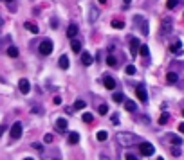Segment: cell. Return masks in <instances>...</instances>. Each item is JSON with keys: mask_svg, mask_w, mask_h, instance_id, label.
I'll list each match as a JSON object with an SVG mask.
<instances>
[{"mask_svg": "<svg viewBox=\"0 0 184 160\" xmlns=\"http://www.w3.org/2000/svg\"><path fill=\"white\" fill-rule=\"evenodd\" d=\"M118 142L123 146V148H130V146L137 144L139 138L135 137L134 133H118Z\"/></svg>", "mask_w": 184, "mask_h": 160, "instance_id": "cell-1", "label": "cell"}, {"mask_svg": "<svg viewBox=\"0 0 184 160\" xmlns=\"http://www.w3.org/2000/svg\"><path fill=\"white\" fill-rule=\"evenodd\" d=\"M135 25L141 29V32H143L145 36L150 34V32H148V22H146V18H145V16H141V15L135 16Z\"/></svg>", "mask_w": 184, "mask_h": 160, "instance_id": "cell-2", "label": "cell"}, {"mask_svg": "<svg viewBox=\"0 0 184 160\" xmlns=\"http://www.w3.org/2000/svg\"><path fill=\"white\" fill-rule=\"evenodd\" d=\"M139 151L141 155H145V157H152L155 153V148L150 142H139Z\"/></svg>", "mask_w": 184, "mask_h": 160, "instance_id": "cell-3", "label": "cell"}, {"mask_svg": "<svg viewBox=\"0 0 184 160\" xmlns=\"http://www.w3.org/2000/svg\"><path fill=\"white\" fill-rule=\"evenodd\" d=\"M171 29H173V22H171V18H162V22H161V34H162V36H166V34L171 32Z\"/></svg>", "mask_w": 184, "mask_h": 160, "instance_id": "cell-4", "label": "cell"}, {"mask_svg": "<svg viewBox=\"0 0 184 160\" xmlns=\"http://www.w3.org/2000/svg\"><path fill=\"white\" fill-rule=\"evenodd\" d=\"M51 52H52V42H51V40H44V42L40 43V54L49 56Z\"/></svg>", "mask_w": 184, "mask_h": 160, "instance_id": "cell-5", "label": "cell"}, {"mask_svg": "<svg viewBox=\"0 0 184 160\" xmlns=\"http://www.w3.org/2000/svg\"><path fill=\"white\" fill-rule=\"evenodd\" d=\"M22 137V122H15L11 126V138H20Z\"/></svg>", "mask_w": 184, "mask_h": 160, "instance_id": "cell-6", "label": "cell"}, {"mask_svg": "<svg viewBox=\"0 0 184 160\" xmlns=\"http://www.w3.org/2000/svg\"><path fill=\"white\" fill-rule=\"evenodd\" d=\"M135 95H137V99H141V102H146L148 95H146V90H145L143 85H137V88H135Z\"/></svg>", "mask_w": 184, "mask_h": 160, "instance_id": "cell-7", "label": "cell"}, {"mask_svg": "<svg viewBox=\"0 0 184 160\" xmlns=\"http://www.w3.org/2000/svg\"><path fill=\"white\" fill-rule=\"evenodd\" d=\"M18 88H20V92H22V94H29L31 83L27 79H20V81H18Z\"/></svg>", "mask_w": 184, "mask_h": 160, "instance_id": "cell-8", "label": "cell"}, {"mask_svg": "<svg viewBox=\"0 0 184 160\" xmlns=\"http://www.w3.org/2000/svg\"><path fill=\"white\" fill-rule=\"evenodd\" d=\"M139 47H141L139 40H137V38H130V52H132V56H135V54H137Z\"/></svg>", "mask_w": 184, "mask_h": 160, "instance_id": "cell-9", "label": "cell"}, {"mask_svg": "<svg viewBox=\"0 0 184 160\" xmlns=\"http://www.w3.org/2000/svg\"><path fill=\"white\" fill-rule=\"evenodd\" d=\"M103 85H105V88H107V90H114V88H116V81H114V78L107 76V78L103 79Z\"/></svg>", "mask_w": 184, "mask_h": 160, "instance_id": "cell-10", "label": "cell"}, {"mask_svg": "<svg viewBox=\"0 0 184 160\" xmlns=\"http://www.w3.org/2000/svg\"><path fill=\"white\" fill-rule=\"evenodd\" d=\"M76 34H78V25H76V23H71L69 29H67V36L72 38V40H76Z\"/></svg>", "mask_w": 184, "mask_h": 160, "instance_id": "cell-11", "label": "cell"}, {"mask_svg": "<svg viewBox=\"0 0 184 160\" xmlns=\"http://www.w3.org/2000/svg\"><path fill=\"white\" fill-rule=\"evenodd\" d=\"M181 47H182V45H181V40H175L173 43L170 45V51L173 52V54H181V52H182V49H181Z\"/></svg>", "mask_w": 184, "mask_h": 160, "instance_id": "cell-12", "label": "cell"}, {"mask_svg": "<svg viewBox=\"0 0 184 160\" xmlns=\"http://www.w3.org/2000/svg\"><path fill=\"white\" fill-rule=\"evenodd\" d=\"M67 126H69V122H67V119H56V128H58L60 131H65L67 130Z\"/></svg>", "mask_w": 184, "mask_h": 160, "instance_id": "cell-13", "label": "cell"}, {"mask_svg": "<svg viewBox=\"0 0 184 160\" xmlns=\"http://www.w3.org/2000/svg\"><path fill=\"white\" fill-rule=\"evenodd\" d=\"M81 63H83V65H85V67L92 65V56H90V54H88L87 51H85V52H83V54H81Z\"/></svg>", "mask_w": 184, "mask_h": 160, "instance_id": "cell-14", "label": "cell"}, {"mask_svg": "<svg viewBox=\"0 0 184 160\" xmlns=\"http://www.w3.org/2000/svg\"><path fill=\"white\" fill-rule=\"evenodd\" d=\"M97 16H99V11H97V8H90V13H88V20L94 23L97 20Z\"/></svg>", "mask_w": 184, "mask_h": 160, "instance_id": "cell-15", "label": "cell"}, {"mask_svg": "<svg viewBox=\"0 0 184 160\" xmlns=\"http://www.w3.org/2000/svg\"><path fill=\"white\" fill-rule=\"evenodd\" d=\"M170 142L173 146H181L182 144V138L179 137V135H175V133H171V135H170Z\"/></svg>", "mask_w": 184, "mask_h": 160, "instance_id": "cell-16", "label": "cell"}, {"mask_svg": "<svg viewBox=\"0 0 184 160\" xmlns=\"http://www.w3.org/2000/svg\"><path fill=\"white\" fill-rule=\"evenodd\" d=\"M25 29L29 31V32H33V34H38V27L33 22H25Z\"/></svg>", "mask_w": 184, "mask_h": 160, "instance_id": "cell-17", "label": "cell"}, {"mask_svg": "<svg viewBox=\"0 0 184 160\" xmlns=\"http://www.w3.org/2000/svg\"><path fill=\"white\" fill-rule=\"evenodd\" d=\"M58 63H60V68H63V70H65V68H69V58H67V56H61Z\"/></svg>", "mask_w": 184, "mask_h": 160, "instance_id": "cell-18", "label": "cell"}, {"mask_svg": "<svg viewBox=\"0 0 184 160\" xmlns=\"http://www.w3.org/2000/svg\"><path fill=\"white\" fill-rule=\"evenodd\" d=\"M71 47H72L74 52H80L81 51V42L80 40H72V42H71Z\"/></svg>", "mask_w": 184, "mask_h": 160, "instance_id": "cell-19", "label": "cell"}, {"mask_svg": "<svg viewBox=\"0 0 184 160\" xmlns=\"http://www.w3.org/2000/svg\"><path fill=\"white\" fill-rule=\"evenodd\" d=\"M177 79H179V76H177L175 72H168L166 74V81H168V83H177Z\"/></svg>", "mask_w": 184, "mask_h": 160, "instance_id": "cell-20", "label": "cell"}, {"mask_svg": "<svg viewBox=\"0 0 184 160\" xmlns=\"http://www.w3.org/2000/svg\"><path fill=\"white\" fill-rule=\"evenodd\" d=\"M112 99L116 102H125V95L121 94V92H114V95H112Z\"/></svg>", "mask_w": 184, "mask_h": 160, "instance_id": "cell-21", "label": "cell"}, {"mask_svg": "<svg viewBox=\"0 0 184 160\" xmlns=\"http://www.w3.org/2000/svg\"><path fill=\"white\" fill-rule=\"evenodd\" d=\"M78 140H80V135H78L76 131H72V133L69 135V142H71V144H78Z\"/></svg>", "mask_w": 184, "mask_h": 160, "instance_id": "cell-22", "label": "cell"}, {"mask_svg": "<svg viewBox=\"0 0 184 160\" xmlns=\"http://www.w3.org/2000/svg\"><path fill=\"white\" fill-rule=\"evenodd\" d=\"M123 104H125V108L128 110V112H135V102H134V101H128V99H126Z\"/></svg>", "mask_w": 184, "mask_h": 160, "instance_id": "cell-23", "label": "cell"}, {"mask_svg": "<svg viewBox=\"0 0 184 160\" xmlns=\"http://www.w3.org/2000/svg\"><path fill=\"white\" fill-rule=\"evenodd\" d=\"M85 106H87V102L83 101V99H78V101L74 102V110H83Z\"/></svg>", "mask_w": 184, "mask_h": 160, "instance_id": "cell-24", "label": "cell"}, {"mask_svg": "<svg viewBox=\"0 0 184 160\" xmlns=\"http://www.w3.org/2000/svg\"><path fill=\"white\" fill-rule=\"evenodd\" d=\"M112 27L114 29H123L125 23H123V20H112Z\"/></svg>", "mask_w": 184, "mask_h": 160, "instance_id": "cell-25", "label": "cell"}, {"mask_svg": "<svg viewBox=\"0 0 184 160\" xmlns=\"http://www.w3.org/2000/svg\"><path fill=\"white\" fill-rule=\"evenodd\" d=\"M81 119H83V122L90 124L92 121H94V115H92V113H83V117H81Z\"/></svg>", "mask_w": 184, "mask_h": 160, "instance_id": "cell-26", "label": "cell"}, {"mask_svg": "<svg viewBox=\"0 0 184 160\" xmlns=\"http://www.w3.org/2000/svg\"><path fill=\"white\" fill-rule=\"evenodd\" d=\"M107 137H108V135H107V131H105V130L97 131V140H99V142H105V140H107Z\"/></svg>", "mask_w": 184, "mask_h": 160, "instance_id": "cell-27", "label": "cell"}, {"mask_svg": "<svg viewBox=\"0 0 184 160\" xmlns=\"http://www.w3.org/2000/svg\"><path fill=\"white\" fill-rule=\"evenodd\" d=\"M8 54H9V56H11V58H16V56H18V49L11 45V47H9V49H8Z\"/></svg>", "mask_w": 184, "mask_h": 160, "instance_id": "cell-28", "label": "cell"}, {"mask_svg": "<svg viewBox=\"0 0 184 160\" xmlns=\"http://www.w3.org/2000/svg\"><path fill=\"white\" fill-rule=\"evenodd\" d=\"M107 65H108V67H118L116 58H114V56H108V58H107Z\"/></svg>", "mask_w": 184, "mask_h": 160, "instance_id": "cell-29", "label": "cell"}, {"mask_svg": "<svg viewBox=\"0 0 184 160\" xmlns=\"http://www.w3.org/2000/svg\"><path fill=\"white\" fill-rule=\"evenodd\" d=\"M168 121H170V115L166 113V112H164V113H162V115L159 117V124H166Z\"/></svg>", "mask_w": 184, "mask_h": 160, "instance_id": "cell-30", "label": "cell"}, {"mask_svg": "<svg viewBox=\"0 0 184 160\" xmlns=\"http://www.w3.org/2000/svg\"><path fill=\"white\" fill-rule=\"evenodd\" d=\"M177 4H179V0H168V2H166V8L168 9H175Z\"/></svg>", "mask_w": 184, "mask_h": 160, "instance_id": "cell-31", "label": "cell"}, {"mask_svg": "<svg viewBox=\"0 0 184 160\" xmlns=\"http://www.w3.org/2000/svg\"><path fill=\"white\" fill-rule=\"evenodd\" d=\"M139 52H141V56H145V58H148V54H150L146 45H141V47H139Z\"/></svg>", "mask_w": 184, "mask_h": 160, "instance_id": "cell-32", "label": "cell"}, {"mask_svg": "<svg viewBox=\"0 0 184 160\" xmlns=\"http://www.w3.org/2000/svg\"><path fill=\"white\" fill-rule=\"evenodd\" d=\"M107 112H108V106H107V104H101V106H99V113H101V115H105Z\"/></svg>", "mask_w": 184, "mask_h": 160, "instance_id": "cell-33", "label": "cell"}, {"mask_svg": "<svg viewBox=\"0 0 184 160\" xmlns=\"http://www.w3.org/2000/svg\"><path fill=\"white\" fill-rule=\"evenodd\" d=\"M126 74H130V76H132V74H135V67H134V65H128V67H126Z\"/></svg>", "mask_w": 184, "mask_h": 160, "instance_id": "cell-34", "label": "cell"}, {"mask_svg": "<svg viewBox=\"0 0 184 160\" xmlns=\"http://www.w3.org/2000/svg\"><path fill=\"white\" fill-rule=\"evenodd\" d=\"M125 160H137V157L132 153H125Z\"/></svg>", "mask_w": 184, "mask_h": 160, "instance_id": "cell-35", "label": "cell"}, {"mask_svg": "<svg viewBox=\"0 0 184 160\" xmlns=\"http://www.w3.org/2000/svg\"><path fill=\"white\" fill-rule=\"evenodd\" d=\"M171 153H173L175 157H181V149H179V146H175V148L171 149Z\"/></svg>", "mask_w": 184, "mask_h": 160, "instance_id": "cell-36", "label": "cell"}, {"mask_svg": "<svg viewBox=\"0 0 184 160\" xmlns=\"http://www.w3.org/2000/svg\"><path fill=\"white\" fill-rule=\"evenodd\" d=\"M44 140L47 142V144H49V142H52V135H51V133H47V135L44 137Z\"/></svg>", "mask_w": 184, "mask_h": 160, "instance_id": "cell-37", "label": "cell"}, {"mask_svg": "<svg viewBox=\"0 0 184 160\" xmlns=\"http://www.w3.org/2000/svg\"><path fill=\"white\" fill-rule=\"evenodd\" d=\"M52 101H54V104H60V102H61V97H60V95H54Z\"/></svg>", "mask_w": 184, "mask_h": 160, "instance_id": "cell-38", "label": "cell"}, {"mask_svg": "<svg viewBox=\"0 0 184 160\" xmlns=\"http://www.w3.org/2000/svg\"><path fill=\"white\" fill-rule=\"evenodd\" d=\"M51 27L56 29V27H58V20H54V18H52V20H51Z\"/></svg>", "mask_w": 184, "mask_h": 160, "instance_id": "cell-39", "label": "cell"}, {"mask_svg": "<svg viewBox=\"0 0 184 160\" xmlns=\"http://www.w3.org/2000/svg\"><path fill=\"white\" fill-rule=\"evenodd\" d=\"M33 148H34V149H38V151H44V148H42L40 144H33Z\"/></svg>", "mask_w": 184, "mask_h": 160, "instance_id": "cell-40", "label": "cell"}, {"mask_svg": "<svg viewBox=\"0 0 184 160\" xmlns=\"http://www.w3.org/2000/svg\"><path fill=\"white\" fill-rule=\"evenodd\" d=\"M123 2H125V4H123V8L128 9V6H130V2H132V0H123Z\"/></svg>", "mask_w": 184, "mask_h": 160, "instance_id": "cell-41", "label": "cell"}, {"mask_svg": "<svg viewBox=\"0 0 184 160\" xmlns=\"http://www.w3.org/2000/svg\"><path fill=\"white\" fill-rule=\"evenodd\" d=\"M179 131H181V133H184V122L179 124Z\"/></svg>", "mask_w": 184, "mask_h": 160, "instance_id": "cell-42", "label": "cell"}, {"mask_svg": "<svg viewBox=\"0 0 184 160\" xmlns=\"http://www.w3.org/2000/svg\"><path fill=\"white\" fill-rule=\"evenodd\" d=\"M2 133H4V126H0V137H2Z\"/></svg>", "mask_w": 184, "mask_h": 160, "instance_id": "cell-43", "label": "cell"}, {"mask_svg": "<svg viewBox=\"0 0 184 160\" xmlns=\"http://www.w3.org/2000/svg\"><path fill=\"white\" fill-rule=\"evenodd\" d=\"M99 4H107V0H99Z\"/></svg>", "mask_w": 184, "mask_h": 160, "instance_id": "cell-44", "label": "cell"}, {"mask_svg": "<svg viewBox=\"0 0 184 160\" xmlns=\"http://www.w3.org/2000/svg\"><path fill=\"white\" fill-rule=\"evenodd\" d=\"M24 160H34V158H31V157H27V158H24Z\"/></svg>", "mask_w": 184, "mask_h": 160, "instance_id": "cell-45", "label": "cell"}, {"mask_svg": "<svg viewBox=\"0 0 184 160\" xmlns=\"http://www.w3.org/2000/svg\"><path fill=\"white\" fill-rule=\"evenodd\" d=\"M101 160H108V158H107V157H101Z\"/></svg>", "mask_w": 184, "mask_h": 160, "instance_id": "cell-46", "label": "cell"}, {"mask_svg": "<svg viewBox=\"0 0 184 160\" xmlns=\"http://www.w3.org/2000/svg\"><path fill=\"white\" fill-rule=\"evenodd\" d=\"M4 2H13V0H4Z\"/></svg>", "mask_w": 184, "mask_h": 160, "instance_id": "cell-47", "label": "cell"}, {"mask_svg": "<svg viewBox=\"0 0 184 160\" xmlns=\"http://www.w3.org/2000/svg\"><path fill=\"white\" fill-rule=\"evenodd\" d=\"M157 160H164V158H157Z\"/></svg>", "mask_w": 184, "mask_h": 160, "instance_id": "cell-48", "label": "cell"}, {"mask_svg": "<svg viewBox=\"0 0 184 160\" xmlns=\"http://www.w3.org/2000/svg\"><path fill=\"white\" fill-rule=\"evenodd\" d=\"M182 113H184V112H182Z\"/></svg>", "mask_w": 184, "mask_h": 160, "instance_id": "cell-49", "label": "cell"}, {"mask_svg": "<svg viewBox=\"0 0 184 160\" xmlns=\"http://www.w3.org/2000/svg\"><path fill=\"white\" fill-rule=\"evenodd\" d=\"M182 18H184V16H182Z\"/></svg>", "mask_w": 184, "mask_h": 160, "instance_id": "cell-50", "label": "cell"}]
</instances>
